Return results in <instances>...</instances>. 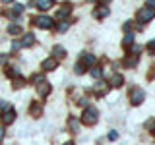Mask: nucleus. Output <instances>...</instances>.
<instances>
[{
  "label": "nucleus",
  "mask_w": 155,
  "mask_h": 145,
  "mask_svg": "<svg viewBox=\"0 0 155 145\" xmlns=\"http://www.w3.org/2000/svg\"><path fill=\"white\" fill-rule=\"evenodd\" d=\"M64 145H74V143H72V141H66V143H64Z\"/></svg>",
  "instance_id": "obj_34"
},
{
  "label": "nucleus",
  "mask_w": 155,
  "mask_h": 145,
  "mask_svg": "<svg viewBox=\"0 0 155 145\" xmlns=\"http://www.w3.org/2000/svg\"><path fill=\"white\" fill-rule=\"evenodd\" d=\"M70 130L74 134L80 132V122H78V118H70Z\"/></svg>",
  "instance_id": "obj_17"
},
{
  "label": "nucleus",
  "mask_w": 155,
  "mask_h": 145,
  "mask_svg": "<svg viewBox=\"0 0 155 145\" xmlns=\"http://www.w3.org/2000/svg\"><path fill=\"white\" fill-rule=\"evenodd\" d=\"M68 27H70V25H68V21H62L60 25H58V31H60V33H66Z\"/></svg>",
  "instance_id": "obj_27"
},
{
  "label": "nucleus",
  "mask_w": 155,
  "mask_h": 145,
  "mask_svg": "<svg viewBox=\"0 0 155 145\" xmlns=\"http://www.w3.org/2000/svg\"><path fill=\"white\" fill-rule=\"evenodd\" d=\"M35 23H37L39 27H43V29H52V27H54V21H52L51 18H47V16L37 18V19H35Z\"/></svg>",
  "instance_id": "obj_5"
},
{
  "label": "nucleus",
  "mask_w": 155,
  "mask_h": 145,
  "mask_svg": "<svg viewBox=\"0 0 155 145\" xmlns=\"http://www.w3.org/2000/svg\"><path fill=\"white\" fill-rule=\"evenodd\" d=\"M70 10H72V6L70 4H64L60 10H58V14H56V18L58 19H64V18H68V14H70Z\"/></svg>",
  "instance_id": "obj_12"
},
{
  "label": "nucleus",
  "mask_w": 155,
  "mask_h": 145,
  "mask_svg": "<svg viewBox=\"0 0 155 145\" xmlns=\"http://www.w3.org/2000/svg\"><path fill=\"white\" fill-rule=\"evenodd\" d=\"M29 112H31L33 116H41V112H43L41 105H37V103H31V108H29Z\"/></svg>",
  "instance_id": "obj_16"
},
{
  "label": "nucleus",
  "mask_w": 155,
  "mask_h": 145,
  "mask_svg": "<svg viewBox=\"0 0 155 145\" xmlns=\"http://www.w3.org/2000/svg\"><path fill=\"white\" fill-rule=\"evenodd\" d=\"M132 43H134V33H126V37H124V43H122V45L128 48V47H132Z\"/></svg>",
  "instance_id": "obj_18"
},
{
  "label": "nucleus",
  "mask_w": 155,
  "mask_h": 145,
  "mask_svg": "<svg viewBox=\"0 0 155 145\" xmlns=\"http://www.w3.org/2000/svg\"><path fill=\"white\" fill-rule=\"evenodd\" d=\"M74 72H76V74H78V76H81V74H84V72H85V68H84V66H81V64H80V62H78V64L74 66Z\"/></svg>",
  "instance_id": "obj_22"
},
{
  "label": "nucleus",
  "mask_w": 155,
  "mask_h": 145,
  "mask_svg": "<svg viewBox=\"0 0 155 145\" xmlns=\"http://www.w3.org/2000/svg\"><path fill=\"white\" fill-rule=\"evenodd\" d=\"M80 64L84 66V68H93V64H95V56L93 54H81V60H80Z\"/></svg>",
  "instance_id": "obj_6"
},
{
  "label": "nucleus",
  "mask_w": 155,
  "mask_h": 145,
  "mask_svg": "<svg viewBox=\"0 0 155 145\" xmlns=\"http://www.w3.org/2000/svg\"><path fill=\"white\" fill-rule=\"evenodd\" d=\"M23 83V77H19V76H16V79H14V87H19Z\"/></svg>",
  "instance_id": "obj_29"
},
{
  "label": "nucleus",
  "mask_w": 155,
  "mask_h": 145,
  "mask_svg": "<svg viewBox=\"0 0 155 145\" xmlns=\"http://www.w3.org/2000/svg\"><path fill=\"white\" fill-rule=\"evenodd\" d=\"M4 124H12L14 120H16V110L14 108H10V110H6V112H4Z\"/></svg>",
  "instance_id": "obj_11"
},
{
  "label": "nucleus",
  "mask_w": 155,
  "mask_h": 145,
  "mask_svg": "<svg viewBox=\"0 0 155 145\" xmlns=\"http://www.w3.org/2000/svg\"><path fill=\"white\" fill-rule=\"evenodd\" d=\"M35 4H37L39 10H48L52 4H54V0H35Z\"/></svg>",
  "instance_id": "obj_13"
},
{
  "label": "nucleus",
  "mask_w": 155,
  "mask_h": 145,
  "mask_svg": "<svg viewBox=\"0 0 155 145\" xmlns=\"http://www.w3.org/2000/svg\"><path fill=\"white\" fill-rule=\"evenodd\" d=\"M147 48H149V52H155V39H153L151 43H149V47H147Z\"/></svg>",
  "instance_id": "obj_31"
},
{
  "label": "nucleus",
  "mask_w": 155,
  "mask_h": 145,
  "mask_svg": "<svg viewBox=\"0 0 155 145\" xmlns=\"http://www.w3.org/2000/svg\"><path fill=\"white\" fill-rule=\"evenodd\" d=\"M23 12V4H16V6H14V16H19V14H21Z\"/></svg>",
  "instance_id": "obj_24"
},
{
  "label": "nucleus",
  "mask_w": 155,
  "mask_h": 145,
  "mask_svg": "<svg viewBox=\"0 0 155 145\" xmlns=\"http://www.w3.org/2000/svg\"><path fill=\"white\" fill-rule=\"evenodd\" d=\"M130 29H132V21H126L124 23V31H130Z\"/></svg>",
  "instance_id": "obj_32"
},
{
  "label": "nucleus",
  "mask_w": 155,
  "mask_h": 145,
  "mask_svg": "<svg viewBox=\"0 0 155 145\" xmlns=\"http://www.w3.org/2000/svg\"><path fill=\"white\" fill-rule=\"evenodd\" d=\"M31 81H33V83H37V85H39L41 81H45V76H43V74H37V76H33V79H31Z\"/></svg>",
  "instance_id": "obj_23"
},
{
  "label": "nucleus",
  "mask_w": 155,
  "mask_h": 145,
  "mask_svg": "<svg viewBox=\"0 0 155 145\" xmlns=\"http://www.w3.org/2000/svg\"><path fill=\"white\" fill-rule=\"evenodd\" d=\"M54 56H58V58H64V56H66V50H64V48H62L60 45H58V47H54Z\"/></svg>",
  "instance_id": "obj_20"
},
{
  "label": "nucleus",
  "mask_w": 155,
  "mask_h": 145,
  "mask_svg": "<svg viewBox=\"0 0 155 145\" xmlns=\"http://www.w3.org/2000/svg\"><path fill=\"white\" fill-rule=\"evenodd\" d=\"M2 2H4V4H8V2H14V0H2Z\"/></svg>",
  "instance_id": "obj_33"
},
{
  "label": "nucleus",
  "mask_w": 155,
  "mask_h": 145,
  "mask_svg": "<svg viewBox=\"0 0 155 145\" xmlns=\"http://www.w3.org/2000/svg\"><path fill=\"white\" fill-rule=\"evenodd\" d=\"M122 64H124L126 68H132V66H136V64H138V54H134V56H126V60L122 62Z\"/></svg>",
  "instance_id": "obj_14"
},
{
  "label": "nucleus",
  "mask_w": 155,
  "mask_h": 145,
  "mask_svg": "<svg viewBox=\"0 0 155 145\" xmlns=\"http://www.w3.org/2000/svg\"><path fill=\"white\" fill-rule=\"evenodd\" d=\"M122 83H124L122 74H114L113 77H110V81H109V85H110V87H114V89H116V87H120Z\"/></svg>",
  "instance_id": "obj_8"
},
{
  "label": "nucleus",
  "mask_w": 155,
  "mask_h": 145,
  "mask_svg": "<svg viewBox=\"0 0 155 145\" xmlns=\"http://www.w3.org/2000/svg\"><path fill=\"white\" fill-rule=\"evenodd\" d=\"M116 137H118V134H116V132H110V134H109V139H110V141H114Z\"/></svg>",
  "instance_id": "obj_30"
},
{
  "label": "nucleus",
  "mask_w": 155,
  "mask_h": 145,
  "mask_svg": "<svg viewBox=\"0 0 155 145\" xmlns=\"http://www.w3.org/2000/svg\"><path fill=\"white\" fill-rule=\"evenodd\" d=\"M8 33H10V35H19V33H21V27H19V25H10Z\"/></svg>",
  "instance_id": "obj_19"
},
{
  "label": "nucleus",
  "mask_w": 155,
  "mask_h": 145,
  "mask_svg": "<svg viewBox=\"0 0 155 145\" xmlns=\"http://www.w3.org/2000/svg\"><path fill=\"white\" fill-rule=\"evenodd\" d=\"M56 66H58L56 58H47V60L41 64V70H43V72H51V70H54Z\"/></svg>",
  "instance_id": "obj_7"
},
{
  "label": "nucleus",
  "mask_w": 155,
  "mask_h": 145,
  "mask_svg": "<svg viewBox=\"0 0 155 145\" xmlns=\"http://www.w3.org/2000/svg\"><path fill=\"white\" fill-rule=\"evenodd\" d=\"M145 8H149V10L155 12V0H147V2H145Z\"/></svg>",
  "instance_id": "obj_28"
},
{
  "label": "nucleus",
  "mask_w": 155,
  "mask_h": 145,
  "mask_svg": "<svg viewBox=\"0 0 155 145\" xmlns=\"http://www.w3.org/2000/svg\"><path fill=\"white\" fill-rule=\"evenodd\" d=\"M109 16V8L107 6H99L95 10V18H107Z\"/></svg>",
  "instance_id": "obj_15"
},
{
  "label": "nucleus",
  "mask_w": 155,
  "mask_h": 145,
  "mask_svg": "<svg viewBox=\"0 0 155 145\" xmlns=\"http://www.w3.org/2000/svg\"><path fill=\"white\" fill-rule=\"evenodd\" d=\"M12 106H10L6 101H0V112H6V110H10Z\"/></svg>",
  "instance_id": "obj_26"
},
{
  "label": "nucleus",
  "mask_w": 155,
  "mask_h": 145,
  "mask_svg": "<svg viewBox=\"0 0 155 145\" xmlns=\"http://www.w3.org/2000/svg\"><path fill=\"white\" fill-rule=\"evenodd\" d=\"M101 74H103V70H101L99 66H93V68H91V76H93V77H101Z\"/></svg>",
  "instance_id": "obj_21"
},
{
  "label": "nucleus",
  "mask_w": 155,
  "mask_h": 145,
  "mask_svg": "<svg viewBox=\"0 0 155 145\" xmlns=\"http://www.w3.org/2000/svg\"><path fill=\"white\" fill-rule=\"evenodd\" d=\"M153 18H155V12H153V10H149V8H142L138 14H136V19H138L140 25H143V23L151 21Z\"/></svg>",
  "instance_id": "obj_2"
},
{
  "label": "nucleus",
  "mask_w": 155,
  "mask_h": 145,
  "mask_svg": "<svg viewBox=\"0 0 155 145\" xmlns=\"http://www.w3.org/2000/svg\"><path fill=\"white\" fill-rule=\"evenodd\" d=\"M143 99H145V93H143V89H140V87H136V89H132V93H130V103H132L134 106L142 105V103H143Z\"/></svg>",
  "instance_id": "obj_3"
},
{
  "label": "nucleus",
  "mask_w": 155,
  "mask_h": 145,
  "mask_svg": "<svg viewBox=\"0 0 155 145\" xmlns=\"http://www.w3.org/2000/svg\"><path fill=\"white\" fill-rule=\"evenodd\" d=\"M93 89H95V95H97V97H101V95H107V93H109L110 85H109V81H97Z\"/></svg>",
  "instance_id": "obj_4"
},
{
  "label": "nucleus",
  "mask_w": 155,
  "mask_h": 145,
  "mask_svg": "<svg viewBox=\"0 0 155 145\" xmlns=\"http://www.w3.org/2000/svg\"><path fill=\"white\" fill-rule=\"evenodd\" d=\"M145 130H149V132H155V120H147V122H145Z\"/></svg>",
  "instance_id": "obj_25"
},
{
  "label": "nucleus",
  "mask_w": 155,
  "mask_h": 145,
  "mask_svg": "<svg viewBox=\"0 0 155 145\" xmlns=\"http://www.w3.org/2000/svg\"><path fill=\"white\" fill-rule=\"evenodd\" d=\"M33 43H35V35H33V33H25L23 39L19 41V45H21V47H31Z\"/></svg>",
  "instance_id": "obj_9"
},
{
  "label": "nucleus",
  "mask_w": 155,
  "mask_h": 145,
  "mask_svg": "<svg viewBox=\"0 0 155 145\" xmlns=\"http://www.w3.org/2000/svg\"><path fill=\"white\" fill-rule=\"evenodd\" d=\"M97 120H99V112H97V108L95 106H87V108L84 110V116H81V122L84 124H89V126H93Z\"/></svg>",
  "instance_id": "obj_1"
},
{
  "label": "nucleus",
  "mask_w": 155,
  "mask_h": 145,
  "mask_svg": "<svg viewBox=\"0 0 155 145\" xmlns=\"http://www.w3.org/2000/svg\"><path fill=\"white\" fill-rule=\"evenodd\" d=\"M37 91H39V95H41V97H47L48 93H51V85H48L47 81H41V83L37 85Z\"/></svg>",
  "instance_id": "obj_10"
},
{
  "label": "nucleus",
  "mask_w": 155,
  "mask_h": 145,
  "mask_svg": "<svg viewBox=\"0 0 155 145\" xmlns=\"http://www.w3.org/2000/svg\"><path fill=\"white\" fill-rule=\"evenodd\" d=\"M89 2H95V0H89Z\"/></svg>",
  "instance_id": "obj_35"
}]
</instances>
